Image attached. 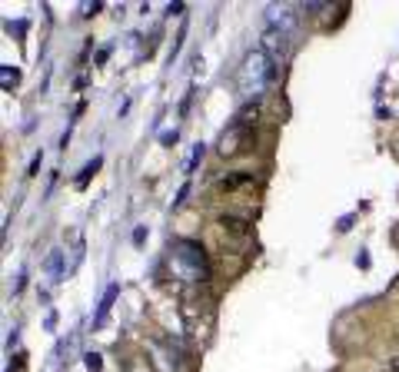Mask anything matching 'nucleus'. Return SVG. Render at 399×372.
I'll return each instance as SVG.
<instances>
[{
    "label": "nucleus",
    "instance_id": "obj_13",
    "mask_svg": "<svg viewBox=\"0 0 399 372\" xmlns=\"http://www.w3.org/2000/svg\"><path fill=\"white\" fill-rule=\"evenodd\" d=\"M83 362H87V369H90V372H100V369H103L100 353H87V356H83Z\"/></svg>",
    "mask_w": 399,
    "mask_h": 372
},
{
    "label": "nucleus",
    "instance_id": "obj_14",
    "mask_svg": "<svg viewBox=\"0 0 399 372\" xmlns=\"http://www.w3.org/2000/svg\"><path fill=\"white\" fill-rule=\"evenodd\" d=\"M200 160H203V143H197V146H193L190 163H186V173H193V170H197V163H200Z\"/></svg>",
    "mask_w": 399,
    "mask_h": 372
},
{
    "label": "nucleus",
    "instance_id": "obj_3",
    "mask_svg": "<svg viewBox=\"0 0 399 372\" xmlns=\"http://www.w3.org/2000/svg\"><path fill=\"white\" fill-rule=\"evenodd\" d=\"M263 17H266V27L279 30L283 37H293V33L299 30V17H303V10H299L296 4H270L263 10Z\"/></svg>",
    "mask_w": 399,
    "mask_h": 372
},
{
    "label": "nucleus",
    "instance_id": "obj_8",
    "mask_svg": "<svg viewBox=\"0 0 399 372\" xmlns=\"http://www.w3.org/2000/svg\"><path fill=\"white\" fill-rule=\"evenodd\" d=\"M256 113H260V100H250V103H243L240 107V113L230 120V126H246V123H253L256 120Z\"/></svg>",
    "mask_w": 399,
    "mask_h": 372
},
{
    "label": "nucleus",
    "instance_id": "obj_21",
    "mask_svg": "<svg viewBox=\"0 0 399 372\" xmlns=\"http://www.w3.org/2000/svg\"><path fill=\"white\" fill-rule=\"evenodd\" d=\"M166 13H170V17H173V13H183V4H180V0H177V4H170V7H166Z\"/></svg>",
    "mask_w": 399,
    "mask_h": 372
},
{
    "label": "nucleus",
    "instance_id": "obj_5",
    "mask_svg": "<svg viewBox=\"0 0 399 372\" xmlns=\"http://www.w3.org/2000/svg\"><path fill=\"white\" fill-rule=\"evenodd\" d=\"M117 296H120V286L110 283V286H107V292H103V299H100V306H97V312H93V329L107 322V312H110V306L117 303Z\"/></svg>",
    "mask_w": 399,
    "mask_h": 372
},
{
    "label": "nucleus",
    "instance_id": "obj_4",
    "mask_svg": "<svg viewBox=\"0 0 399 372\" xmlns=\"http://www.w3.org/2000/svg\"><path fill=\"white\" fill-rule=\"evenodd\" d=\"M260 47L270 57H276V60H283L286 57V50H290V37H283L279 30H273V27H266V30L260 33Z\"/></svg>",
    "mask_w": 399,
    "mask_h": 372
},
{
    "label": "nucleus",
    "instance_id": "obj_20",
    "mask_svg": "<svg viewBox=\"0 0 399 372\" xmlns=\"http://www.w3.org/2000/svg\"><path fill=\"white\" fill-rule=\"evenodd\" d=\"M356 263H359V266H363V269H366V266H369V252H366V249H363V252H359V256H356Z\"/></svg>",
    "mask_w": 399,
    "mask_h": 372
},
{
    "label": "nucleus",
    "instance_id": "obj_7",
    "mask_svg": "<svg viewBox=\"0 0 399 372\" xmlns=\"http://www.w3.org/2000/svg\"><path fill=\"white\" fill-rule=\"evenodd\" d=\"M44 269H47V276H50L53 283H57V279H64V272H67V263H64V249H50V256H47Z\"/></svg>",
    "mask_w": 399,
    "mask_h": 372
},
{
    "label": "nucleus",
    "instance_id": "obj_1",
    "mask_svg": "<svg viewBox=\"0 0 399 372\" xmlns=\"http://www.w3.org/2000/svg\"><path fill=\"white\" fill-rule=\"evenodd\" d=\"M279 80V60L270 57L263 47H253V50L243 57L240 73H236V83H240L243 93H250L253 100H260L270 87H276Z\"/></svg>",
    "mask_w": 399,
    "mask_h": 372
},
{
    "label": "nucleus",
    "instance_id": "obj_22",
    "mask_svg": "<svg viewBox=\"0 0 399 372\" xmlns=\"http://www.w3.org/2000/svg\"><path fill=\"white\" fill-rule=\"evenodd\" d=\"M386 366H389V372H399V356H393V359H389Z\"/></svg>",
    "mask_w": 399,
    "mask_h": 372
},
{
    "label": "nucleus",
    "instance_id": "obj_18",
    "mask_svg": "<svg viewBox=\"0 0 399 372\" xmlns=\"http://www.w3.org/2000/svg\"><path fill=\"white\" fill-rule=\"evenodd\" d=\"M353 223H356V216H346V220H339V226H336V229H339V233H346Z\"/></svg>",
    "mask_w": 399,
    "mask_h": 372
},
{
    "label": "nucleus",
    "instance_id": "obj_16",
    "mask_svg": "<svg viewBox=\"0 0 399 372\" xmlns=\"http://www.w3.org/2000/svg\"><path fill=\"white\" fill-rule=\"evenodd\" d=\"M177 140H180V133H177V130H163V136H160V143H163V146H173V143H177Z\"/></svg>",
    "mask_w": 399,
    "mask_h": 372
},
{
    "label": "nucleus",
    "instance_id": "obj_15",
    "mask_svg": "<svg viewBox=\"0 0 399 372\" xmlns=\"http://www.w3.org/2000/svg\"><path fill=\"white\" fill-rule=\"evenodd\" d=\"M7 30L20 40V37H24V30H27V20H7Z\"/></svg>",
    "mask_w": 399,
    "mask_h": 372
},
{
    "label": "nucleus",
    "instance_id": "obj_9",
    "mask_svg": "<svg viewBox=\"0 0 399 372\" xmlns=\"http://www.w3.org/2000/svg\"><path fill=\"white\" fill-rule=\"evenodd\" d=\"M246 183H253V173H226V177L216 183V189H223V193H230V189H236V186H246Z\"/></svg>",
    "mask_w": 399,
    "mask_h": 372
},
{
    "label": "nucleus",
    "instance_id": "obj_10",
    "mask_svg": "<svg viewBox=\"0 0 399 372\" xmlns=\"http://www.w3.org/2000/svg\"><path fill=\"white\" fill-rule=\"evenodd\" d=\"M100 163H103V160H100V156H93V160H90V163H87V166H83V170L73 177V183H77V186H87V180L93 177L97 170H100Z\"/></svg>",
    "mask_w": 399,
    "mask_h": 372
},
{
    "label": "nucleus",
    "instance_id": "obj_19",
    "mask_svg": "<svg viewBox=\"0 0 399 372\" xmlns=\"http://www.w3.org/2000/svg\"><path fill=\"white\" fill-rule=\"evenodd\" d=\"M40 163H44V153H37V156H33V163H30V170H27V173H37Z\"/></svg>",
    "mask_w": 399,
    "mask_h": 372
},
{
    "label": "nucleus",
    "instance_id": "obj_2",
    "mask_svg": "<svg viewBox=\"0 0 399 372\" xmlns=\"http://www.w3.org/2000/svg\"><path fill=\"white\" fill-rule=\"evenodd\" d=\"M170 259H173V266H177V272L183 279H206V272H210L206 252L193 240H177L173 249H170Z\"/></svg>",
    "mask_w": 399,
    "mask_h": 372
},
{
    "label": "nucleus",
    "instance_id": "obj_17",
    "mask_svg": "<svg viewBox=\"0 0 399 372\" xmlns=\"http://www.w3.org/2000/svg\"><path fill=\"white\" fill-rule=\"evenodd\" d=\"M143 240H146V226H137V229H133V243L143 246Z\"/></svg>",
    "mask_w": 399,
    "mask_h": 372
},
{
    "label": "nucleus",
    "instance_id": "obj_6",
    "mask_svg": "<svg viewBox=\"0 0 399 372\" xmlns=\"http://www.w3.org/2000/svg\"><path fill=\"white\" fill-rule=\"evenodd\" d=\"M220 226L226 229V233H236V236H246L250 229H253V223H250L246 216H240V213H223V216H220Z\"/></svg>",
    "mask_w": 399,
    "mask_h": 372
},
{
    "label": "nucleus",
    "instance_id": "obj_11",
    "mask_svg": "<svg viewBox=\"0 0 399 372\" xmlns=\"http://www.w3.org/2000/svg\"><path fill=\"white\" fill-rule=\"evenodd\" d=\"M0 80H4V90H17V83H20V70H13V67H0Z\"/></svg>",
    "mask_w": 399,
    "mask_h": 372
},
{
    "label": "nucleus",
    "instance_id": "obj_12",
    "mask_svg": "<svg viewBox=\"0 0 399 372\" xmlns=\"http://www.w3.org/2000/svg\"><path fill=\"white\" fill-rule=\"evenodd\" d=\"M80 259H83V240H77V243H73V256L67 259V276L77 269V266H80Z\"/></svg>",
    "mask_w": 399,
    "mask_h": 372
}]
</instances>
